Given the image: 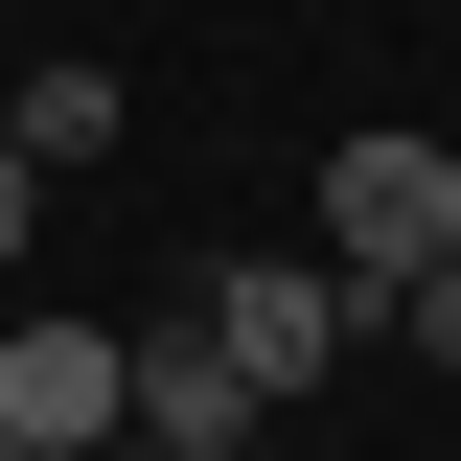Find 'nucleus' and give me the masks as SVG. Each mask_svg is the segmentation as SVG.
<instances>
[{
	"instance_id": "f03ea898",
	"label": "nucleus",
	"mask_w": 461,
	"mask_h": 461,
	"mask_svg": "<svg viewBox=\"0 0 461 461\" xmlns=\"http://www.w3.org/2000/svg\"><path fill=\"white\" fill-rule=\"evenodd\" d=\"M185 300L230 323V369H254V393H323V369H346V323H369V277H346V254H208Z\"/></svg>"
},
{
	"instance_id": "f257e3e1",
	"label": "nucleus",
	"mask_w": 461,
	"mask_h": 461,
	"mask_svg": "<svg viewBox=\"0 0 461 461\" xmlns=\"http://www.w3.org/2000/svg\"><path fill=\"white\" fill-rule=\"evenodd\" d=\"M323 254H346L369 300H415V277L461 254V162H438V139H323Z\"/></svg>"
},
{
	"instance_id": "7ed1b4c3",
	"label": "nucleus",
	"mask_w": 461,
	"mask_h": 461,
	"mask_svg": "<svg viewBox=\"0 0 461 461\" xmlns=\"http://www.w3.org/2000/svg\"><path fill=\"white\" fill-rule=\"evenodd\" d=\"M0 438H23V461L139 438V346H115V323H0Z\"/></svg>"
},
{
	"instance_id": "0eeeda50",
	"label": "nucleus",
	"mask_w": 461,
	"mask_h": 461,
	"mask_svg": "<svg viewBox=\"0 0 461 461\" xmlns=\"http://www.w3.org/2000/svg\"><path fill=\"white\" fill-rule=\"evenodd\" d=\"M415 346H438V369H461V254H438V277H415Z\"/></svg>"
},
{
	"instance_id": "1a4fd4ad",
	"label": "nucleus",
	"mask_w": 461,
	"mask_h": 461,
	"mask_svg": "<svg viewBox=\"0 0 461 461\" xmlns=\"http://www.w3.org/2000/svg\"><path fill=\"white\" fill-rule=\"evenodd\" d=\"M0 461H23V438H0Z\"/></svg>"
},
{
	"instance_id": "423d86ee",
	"label": "nucleus",
	"mask_w": 461,
	"mask_h": 461,
	"mask_svg": "<svg viewBox=\"0 0 461 461\" xmlns=\"http://www.w3.org/2000/svg\"><path fill=\"white\" fill-rule=\"evenodd\" d=\"M23 230H47V162H23V139H0V277H23Z\"/></svg>"
},
{
	"instance_id": "6e6552de",
	"label": "nucleus",
	"mask_w": 461,
	"mask_h": 461,
	"mask_svg": "<svg viewBox=\"0 0 461 461\" xmlns=\"http://www.w3.org/2000/svg\"><path fill=\"white\" fill-rule=\"evenodd\" d=\"M93 461H185V438H93Z\"/></svg>"
},
{
	"instance_id": "39448f33",
	"label": "nucleus",
	"mask_w": 461,
	"mask_h": 461,
	"mask_svg": "<svg viewBox=\"0 0 461 461\" xmlns=\"http://www.w3.org/2000/svg\"><path fill=\"white\" fill-rule=\"evenodd\" d=\"M0 139H23V162H115V139H139V93H115V69H0Z\"/></svg>"
},
{
	"instance_id": "20e7f679",
	"label": "nucleus",
	"mask_w": 461,
	"mask_h": 461,
	"mask_svg": "<svg viewBox=\"0 0 461 461\" xmlns=\"http://www.w3.org/2000/svg\"><path fill=\"white\" fill-rule=\"evenodd\" d=\"M230 415H254V369H230V323H208V300H162V323H139V438L230 461Z\"/></svg>"
}]
</instances>
